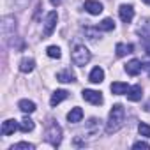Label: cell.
<instances>
[{
	"label": "cell",
	"mask_w": 150,
	"mask_h": 150,
	"mask_svg": "<svg viewBox=\"0 0 150 150\" xmlns=\"http://www.w3.org/2000/svg\"><path fill=\"white\" fill-rule=\"evenodd\" d=\"M18 129H20V124H18L16 120L9 118V120H6V122L2 124V136H11V134H14Z\"/></svg>",
	"instance_id": "9"
},
{
	"label": "cell",
	"mask_w": 150,
	"mask_h": 150,
	"mask_svg": "<svg viewBox=\"0 0 150 150\" xmlns=\"http://www.w3.org/2000/svg\"><path fill=\"white\" fill-rule=\"evenodd\" d=\"M141 69H143V64H141L138 58H132V60L127 62V65H125V72L131 74V76H138V74L141 72Z\"/></svg>",
	"instance_id": "10"
},
{
	"label": "cell",
	"mask_w": 150,
	"mask_h": 150,
	"mask_svg": "<svg viewBox=\"0 0 150 150\" xmlns=\"http://www.w3.org/2000/svg\"><path fill=\"white\" fill-rule=\"evenodd\" d=\"M88 80H90L92 83H101V81L104 80V71H103L101 67H94L92 72H90V76H88Z\"/></svg>",
	"instance_id": "17"
},
{
	"label": "cell",
	"mask_w": 150,
	"mask_h": 150,
	"mask_svg": "<svg viewBox=\"0 0 150 150\" xmlns=\"http://www.w3.org/2000/svg\"><path fill=\"white\" fill-rule=\"evenodd\" d=\"M101 131V120L99 118H90L87 122V127H85V134L87 136H97Z\"/></svg>",
	"instance_id": "8"
},
{
	"label": "cell",
	"mask_w": 150,
	"mask_h": 150,
	"mask_svg": "<svg viewBox=\"0 0 150 150\" xmlns=\"http://www.w3.org/2000/svg\"><path fill=\"white\" fill-rule=\"evenodd\" d=\"M18 108H20L25 115H30V113L35 111V103H32V101H28V99H23V101H20Z\"/></svg>",
	"instance_id": "16"
},
{
	"label": "cell",
	"mask_w": 150,
	"mask_h": 150,
	"mask_svg": "<svg viewBox=\"0 0 150 150\" xmlns=\"http://www.w3.org/2000/svg\"><path fill=\"white\" fill-rule=\"evenodd\" d=\"M34 127H35V124H34V120L28 118V117H25V118L20 122V129H21L23 132H30V131H34Z\"/></svg>",
	"instance_id": "23"
},
{
	"label": "cell",
	"mask_w": 150,
	"mask_h": 150,
	"mask_svg": "<svg viewBox=\"0 0 150 150\" xmlns=\"http://www.w3.org/2000/svg\"><path fill=\"white\" fill-rule=\"evenodd\" d=\"M145 111H150V101H148V103L145 104Z\"/></svg>",
	"instance_id": "30"
},
{
	"label": "cell",
	"mask_w": 150,
	"mask_h": 150,
	"mask_svg": "<svg viewBox=\"0 0 150 150\" xmlns=\"http://www.w3.org/2000/svg\"><path fill=\"white\" fill-rule=\"evenodd\" d=\"M16 34V20L13 16H6L2 20V35H4V41L7 42L11 37H14Z\"/></svg>",
	"instance_id": "4"
},
{
	"label": "cell",
	"mask_w": 150,
	"mask_h": 150,
	"mask_svg": "<svg viewBox=\"0 0 150 150\" xmlns=\"http://www.w3.org/2000/svg\"><path fill=\"white\" fill-rule=\"evenodd\" d=\"M81 97H83L85 101L92 103V104H103V96H101V92H97V90H83Z\"/></svg>",
	"instance_id": "7"
},
{
	"label": "cell",
	"mask_w": 150,
	"mask_h": 150,
	"mask_svg": "<svg viewBox=\"0 0 150 150\" xmlns=\"http://www.w3.org/2000/svg\"><path fill=\"white\" fill-rule=\"evenodd\" d=\"M81 118H83V110L81 108H72L69 113H67V120H69V124H78V122H81Z\"/></svg>",
	"instance_id": "12"
},
{
	"label": "cell",
	"mask_w": 150,
	"mask_h": 150,
	"mask_svg": "<svg viewBox=\"0 0 150 150\" xmlns=\"http://www.w3.org/2000/svg\"><path fill=\"white\" fill-rule=\"evenodd\" d=\"M141 25H139V28H138V34L141 35V37H145V39H148L150 37V20H143V21H139Z\"/></svg>",
	"instance_id": "22"
},
{
	"label": "cell",
	"mask_w": 150,
	"mask_h": 150,
	"mask_svg": "<svg viewBox=\"0 0 150 150\" xmlns=\"http://www.w3.org/2000/svg\"><path fill=\"white\" fill-rule=\"evenodd\" d=\"M115 51H117V57H125L127 53H132V44L118 42V44L115 46Z\"/></svg>",
	"instance_id": "21"
},
{
	"label": "cell",
	"mask_w": 150,
	"mask_h": 150,
	"mask_svg": "<svg viewBox=\"0 0 150 150\" xmlns=\"http://www.w3.org/2000/svg\"><path fill=\"white\" fill-rule=\"evenodd\" d=\"M132 148H146V150H148V148H150V145H148L146 141H136V143L132 145Z\"/></svg>",
	"instance_id": "27"
},
{
	"label": "cell",
	"mask_w": 150,
	"mask_h": 150,
	"mask_svg": "<svg viewBox=\"0 0 150 150\" xmlns=\"http://www.w3.org/2000/svg\"><path fill=\"white\" fill-rule=\"evenodd\" d=\"M83 7H85L90 14H94V16H97V14L103 13V4H101V2H96V0H87Z\"/></svg>",
	"instance_id": "11"
},
{
	"label": "cell",
	"mask_w": 150,
	"mask_h": 150,
	"mask_svg": "<svg viewBox=\"0 0 150 150\" xmlns=\"http://www.w3.org/2000/svg\"><path fill=\"white\" fill-rule=\"evenodd\" d=\"M34 67H35L34 58H23V60L20 62V71H21V72H25V74L32 72V71H34Z\"/></svg>",
	"instance_id": "18"
},
{
	"label": "cell",
	"mask_w": 150,
	"mask_h": 150,
	"mask_svg": "<svg viewBox=\"0 0 150 150\" xmlns=\"http://www.w3.org/2000/svg\"><path fill=\"white\" fill-rule=\"evenodd\" d=\"M50 2H51V6H53V7H58V6L62 4V0H50Z\"/></svg>",
	"instance_id": "29"
},
{
	"label": "cell",
	"mask_w": 150,
	"mask_h": 150,
	"mask_svg": "<svg viewBox=\"0 0 150 150\" xmlns=\"http://www.w3.org/2000/svg\"><path fill=\"white\" fill-rule=\"evenodd\" d=\"M124 117H125V110L122 104H115L110 111V117H108V125H106V132L108 134H113L117 132L122 125H124Z\"/></svg>",
	"instance_id": "1"
},
{
	"label": "cell",
	"mask_w": 150,
	"mask_h": 150,
	"mask_svg": "<svg viewBox=\"0 0 150 150\" xmlns=\"http://www.w3.org/2000/svg\"><path fill=\"white\" fill-rule=\"evenodd\" d=\"M72 62L76 64V65H80V67H83V65H87L88 62H90V51L83 46V44H76L72 48Z\"/></svg>",
	"instance_id": "2"
},
{
	"label": "cell",
	"mask_w": 150,
	"mask_h": 150,
	"mask_svg": "<svg viewBox=\"0 0 150 150\" xmlns=\"http://www.w3.org/2000/svg\"><path fill=\"white\" fill-rule=\"evenodd\" d=\"M118 14H120V20H122L124 23H131V21H132V18H134V7H132V6L124 4V6H120Z\"/></svg>",
	"instance_id": "6"
},
{
	"label": "cell",
	"mask_w": 150,
	"mask_h": 150,
	"mask_svg": "<svg viewBox=\"0 0 150 150\" xmlns=\"http://www.w3.org/2000/svg\"><path fill=\"white\" fill-rule=\"evenodd\" d=\"M11 2H14L16 6H25V4L28 2V0H11Z\"/></svg>",
	"instance_id": "28"
},
{
	"label": "cell",
	"mask_w": 150,
	"mask_h": 150,
	"mask_svg": "<svg viewBox=\"0 0 150 150\" xmlns=\"http://www.w3.org/2000/svg\"><path fill=\"white\" fill-rule=\"evenodd\" d=\"M57 80H58L60 83H72L74 80H76V76H74V72H72L71 69H65V71H60V72L57 74Z\"/></svg>",
	"instance_id": "13"
},
{
	"label": "cell",
	"mask_w": 150,
	"mask_h": 150,
	"mask_svg": "<svg viewBox=\"0 0 150 150\" xmlns=\"http://www.w3.org/2000/svg\"><path fill=\"white\" fill-rule=\"evenodd\" d=\"M97 30H103V32H111L115 30V21L111 18H104L99 25H97Z\"/></svg>",
	"instance_id": "20"
},
{
	"label": "cell",
	"mask_w": 150,
	"mask_h": 150,
	"mask_svg": "<svg viewBox=\"0 0 150 150\" xmlns=\"http://www.w3.org/2000/svg\"><path fill=\"white\" fill-rule=\"evenodd\" d=\"M57 20H58V16H57V11H51V13H48V16H46V21H44V37H50V35L53 34V30H55V27H57Z\"/></svg>",
	"instance_id": "5"
},
{
	"label": "cell",
	"mask_w": 150,
	"mask_h": 150,
	"mask_svg": "<svg viewBox=\"0 0 150 150\" xmlns=\"http://www.w3.org/2000/svg\"><path fill=\"white\" fill-rule=\"evenodd\" d=\"M138 131H139L141 136L150 138V125H148V124H139V125H138Z\"/></svg>",
	"instance_id": "26"
},
{
	"label": "cell",
	"mask_w": 150,
	"mask_h": 150,
	"mask_svg": "<svg viewBox=\"0 0 150 150\" xmlns=\"http://www.w3.org/2000/svg\"><path fill=\"white\" fill-rule=\"evenodd\" d=\"M129 90V87H127V83H124V81H115V83H111V92L115 94V96H122V94H125Z\"/></svg>",
	"instance_id": "19"
},
{
	"label": "cell",
	"mask_w": 150,
	"mask_h": 150,
	"mask_svg": "<svg viewBox=\"0 0 150 150\" xmlns=\"http://www.w3.org/2000/svg\"><path fill=\"white\" fill-rule=\"evenodd\" d=\"M69 97V92H65V90H55L53 92V96H51V99H50V104L55 108L57 104H60L64 99H67Z\"/></svg>",
	"instance_id": "15"
},
{
	"label": "cell",
	"mask_w": 150,
	"mask_h": 150,
	"mask_svg": "<svg viewBox=\"0 0 150 150\" xmlns=\"http://www.w3.org/2000/svg\"><path fill=\"white\" fill-rule=\"evenodd\" d=\"M141 96H143V90H141L139 85H134V87H131V88L127 90V99L132 101V103L141 101Z\"/></svg>",
	"instance_id": "14"
},
{
	"label": "cell",
	"mask_w": 150,
	"mask_h": 150,
	"mask_svg": "<svg viewBox=\"0 0 150 150\" xmlns=\"http://www.w3.org/2000/svg\"><path fill=\"white\" fill-rule=\"evenodd\" d=\"M34 148H35V145H32V143H27V141L16 143V145H13V146H11V150H34Z\"/></svg>",
	"instance_id": "24"
},
{
	"label": "cell",
	"mask_w": 150,
	"mask_h": 150,
	"mask_svg": "<svg viewBox=\"0 0 150 150\" xmlns=\"http://www.w3.org/2000/svg\"><path fill=\"white\" fill-rule=\"evenodd\" d=\"M143 2H145V4H150V0H143Z\"/></svg>",
	"instance_id": "31"
},
{
	"label": "cell",
	"mask_w": 150,
	"mask_h": 150,
	"mask_svg": "<svg viewBox=\"0 0 150 150\" xmlns=\"http://www.w3.org/2000/svg\"><path fill=\"white\" fill-rule=\"evenodd\" d=\"M46 53H48V57H50V58H60V55H62L58 46H48Z\"/></svg>",
	"instance_id": "25"
},
{
	"label": "cell",
	"mask_w": 150,
	"mask_h": 150,
	"mask_svg": "<svg viewBox=\"0 0 150 150\" xmlns=\"http://www.w3.org/2000/svg\"><path fill=\"white\" fill-rule=\"evenodd\" d=\"M46 141L51 146H58L62 143V129H60V125L55 120H51L48 129H46Z\"/></svg>",
	"instance_id": "3"
}]
</instances>
